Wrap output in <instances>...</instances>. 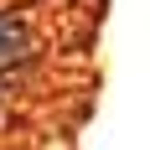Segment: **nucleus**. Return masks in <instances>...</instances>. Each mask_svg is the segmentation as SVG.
I'll return each mask as SVG.
<instances>
[{"label": "nucleus", "instance_id": "nucleus-1", "mask_svg": "<svg viewBox=\"0 0 150 150\" xmlns=\"http://www.w3.org/2000/svg\"><path fill=\"white\" fill-rule=\"evenodd\" d=\"M47 57V31L36 11L0 5V78H16Z\"/></svg>", "mask_w": 150, "mask_h": 150}, {"label": "nucleus", "instance_id": "nucleus-2", "mask_svg": "<svg viewBox=\"0 0 150 150\" xmlns=\"http://www.w3.org/2000/svg\"><path fill=\"white\" fill-rule=\"evenodd\" d=\"M5 114H11V78H0V124H5Z\"/></svg>", "mask_w": 150, "mask_h": 150}]
</instances>
